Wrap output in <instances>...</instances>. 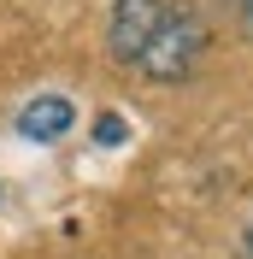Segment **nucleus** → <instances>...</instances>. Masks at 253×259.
<instances>
[{"mask_svg": "<svg viewBox=\"0 0 253 259\" xmlns=\"http://www.w3.org/2000/svg\"><path fill=\"white\" fill-rule=\"evenodd\" d=\"M112 59L147 82H189L200 71L212 35L194 0H112L106 12Z\"/></svg>", "mask_w": 253, "mask_h": 259, "instance_id": "1", "label": "nucleus"}, {"mask_svg": "<svg viewBox=\"0 0 253 259\" xmlns=\"http://www.w3.org/2000/svg\"><path fill=\"white\" fill-rule=\"evenodd\" d=\"M12 130L24 136V142H35V147H53V142H65V136L77 130V106H71L65 95H35V100L18 106Z\"/></svg>", "mask_w": 253, "mask_h": 259, "instance_id": "2", "label": "nucleus"}, {"mask_svg": "<svg viewBox=\"0 0 253 259\" xmlns=\"http://www.w3.org/2000/svg\"><path fill=\"white\" fill-rule=\"evenodd\" d=\"M124 136H130V124H124L118 112H100V118H95V142H100V147H118Z\"/></svg>", "mask_w": 253, "mask_h": 259, "instance_id": "3", "label": "nucleus"}, {"mask_svg": "<svg viewBox=\"0 0 253 259\" xmlns=\"http://www.w3.org/2000/svg\"><path fill=\"white\" fill-rule=\"evenodd\" d=\"M236 6V18H241V30H247V41H253V0H230Z\"/></svg>", "mask_w": 253, "mask_h": 259, "instance_id": "4", "label": "nucleus"}, {"mask_svg": "<svg viewBox=\"0 0 253 259\" xmlns=\"http://www.w3.org/2000/svg\"><path fill=\"white\" fill-rule=\"evenodd\" d=\"M247 253H253V224H247Z\"/></svg>", "mask_w": 253, "mask_h": 259, "instance_id": "5", "label": "nucleus"}]
</instances>
